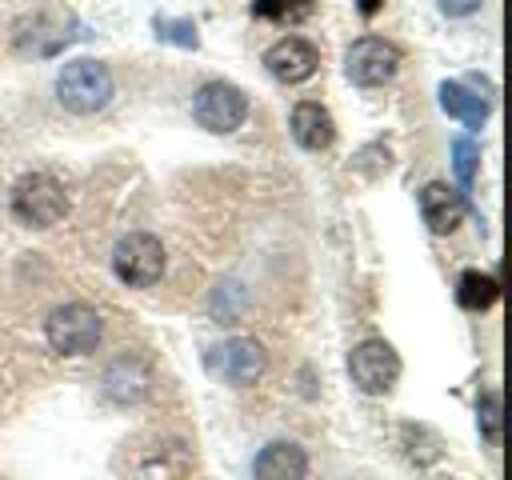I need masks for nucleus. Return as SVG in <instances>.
<instances>
[{"label":"nucleus","mask_w":512,"mask_h":480,"mask_svg":"<svg viewBox=\"0 0 512 480\" xmlns=\"http://www.w3.org/2000/svg\"><path fill=\"white\" fill-rule=\"evenodd\" d=\"M312 8L316 0H252V12L272 24H300L312 16Z\"/></svg>","instance_id":"nucleus-16"},{"label":"nucleus","mask_w":512,"mask_h":480,"mask_svg":"<svg viewBox=\"0 0 512 480\" xmlns=\"http://www.w3.org/2000/svg\"><path fill=\"white\" fill-rule=\"evenodd\" d=\"M112 272L128 288H148L164 276V248L152 232H128L112 248Z\"/></svg>","instance_id":"nucleus-5"},{"label":"nucleus","mask_w":512,"mask_h":480,"mask_svg":"<svg viewBox=\"0 0 512 480\" xmlns=\"http://www.w3.org/2000/svg\"><path fill=\"white\" fill-rule=\"evenodd\" d=\"M344 72L360 88H380L400 72V48L384 36H360L344 52Z\"/></svg>","instance_id":"nucleus-6"},{"label":"nucleus","mask_w":512,"mask_h":480,"mask_svg":"<svg viewBox=\"0 0 512 480\" xmlns=\"http://www.w3.org/2000/svg\"><path fill=\"white\" fill-rule=\"evenodd\" d=\"M464 212H468V200H464L460 188H448L444 180H432V184L420 188V216H424L428 232H436V236L456 232Z\"/></svg>","instance_id":"nucleus-10"},{"label":"nucleus","mask_w":512,"mask_h":480,"mask_svg":"<svg viewBox=\"0 0 512 480\" xmlns=\"http://www.w3.org/2000/svg\"><path fill=\"white\" fill-rule=\"evenodd\" d=\"M264 68L280 80V84H304L316 68H320V52L304 40V36H284L264 52Z\"/></svg>","instance_id":"nucleus-9"},{"label":"nucleus","mask_w":512,"mask_h":480,"mask_svg":"<svg viewBox=\"0 0 512 480\" xmlns=\"http://www.w3.org/2000/svg\"><path fill=\"white\" fill-rule=\"evenodd\" d=\"M192 116H196L200 128H208L216 136L236 132L248 120V96L228 80H208L192 96Z\"/></svg>","instance_id":"nucleus-4"},{"label":"nucleus","mask_w":512,"mask_h":480,"mask_svg":"<svg viewBox=\"0 0 512 480\" xmlns=\"http://www.w3.org/2000/svg\"><path fill=\"white\" fill-rule=\"evenodd\" d=\"M152 28H156V40H164V44H176V48H196V44H200V36H196V24H192V20L156 16V20H152Z\"/></svg>","instance_id":"nucleus-19"},{"label":"nucleus","mask_w":512,"mask_h":480,"mask_svg":"<svg viewBox=\"0 0 512 480\" xmlns=\"http://www.w3.org/2000/svg\"><path fill=\"white\" fill-rule=\"evenodd\" d=\"M440 108H444L448 116H456V120H460L464 128H472V132H480L484 120H488L484 96H476L468 84H456V80H444V84H440Z\"/></svg>","instance_id":"nucleus-14"},{"label":"nucleus","mask_w":512,"mask_h":480,"mask_svg":"<svg viewBox=\"0 0 512 480\" xmlns=\"http://www.w3.org/2000/svg\"><path fill=\"white\" fill-rule=\"evenodd\" d=\"M476 424L484 432L488 444H500L504 436V404H500V392L496 388H484L480 400H476Z\"/></svg>","instance_id":"nucleus-17"},{"label":"nucleus","mask_w":512,"mask_h":480,"mask_svg":"<svg viewBox=\"0 0 512 480\" xmlns=\"http://www.w3.org/2000/svg\"><path fill=\"white\" fill-rule=\"evenodd\" d=\"M308 472V452L292 440H272L260 448L256 464H252V476L256 480H304Z\"/></svg>","instance_id":"nucleus-13"},{"label":"nucleus","mask_w":512,"mask_h":480,"mask_svg":"<svg viewBox=\"0 0 512 480\" xmlns=\"http://www.w3.org/2000/svg\"><path fill=\"white\" fill-rule=\"evenodd\" d=\"M68 212V196H64V184L48 172H28L16 180L12 188V216L28 228H52L60 224Z\"/></svg>","instance_id":"nucleus-2"},{"label":"nucleus","mask_w":512,"mask_h":480,"mask_svg":"<svg viewBox=\"0 0 512 480\" xmlns=\"http://www.w3.org/2000/svg\"><path fill=\"white\" fill-rule=\"evenodd\" d=\"M480 4H484V0H436V8H440L444 16H472Z\"/></svg>","instance_id":"nucleus-20"},{"label":"nucleus","mask_w":512,"mask_h":480,"mask_svg":"<svg viewBox=\"0 0 512 480\" xmlns=\"http://www.w3.org/2000/svg\"><path fill=\"white\" fill-rule=\"evenodd\" d=\"M56 100L68 112H76V116L100 112L112 100V72H108V64L88 60V56L68 60L60 68V76H56Z\"/></svg>","instance_id":"nucleus-1"},{"label":"nucleus","mask_w":512,"mask_h":480,"mask_svg":"<svg viewBox=\"0 0 512 480\" xmlns=\"http://www.w3.org/2000/svg\"><path fill=\"white\" fill-rule=\"evenodd\" d=\"M476 168H480V148H476V140H472V136H456V140H452V172H456L460 192L472 188Z\"/></svg>","instance_id":"nucleus-18"},{"label":"nucleus","mask_w":512,"mask_h":480,"mask_svg":"<svg viewBox=\"0 0 512 480\" xmlns=\"http://www.w3.org/2000/svg\"><path fill=\"white\" fill-rule=\"evenodd\" d=\"M208 372L224 384H236V388L256 384L264 372V348L248 336H228L208 352Z\"/></svg>","instance_id":"nucleus-8"},{"label":"nucleus","mask_w":512,"mask_h":480,"mask_svg":"<svg viewBox=\"0 0 512 480\" xmlns=\"http://www.w3.org/2000/svg\"><path fill=\"white\" fill-rule=\"evenodd\" d=\"M148 384H152V372L148 364L136 356V352H120L108 368H104V396L116 400V404H136L148 396Z\"/></svg>","instance_id":"nucleus-11"},{"label":"nucleus","mask_w":512,"mask_h":480,"mask_svg":"<svg viewBox=\"0 0 512 480\" xmlns=\"http://www.w3.org/2000/svg\"><path fill=\"white\" fill-rule=\"evenodd\" d=\"M348 372H352V384L368 396H384L396 380H400V356L388 340H360L348 356Z\"/></svg>","instance_id":"nucleus-7"},{"label":"nucleus","mask_w":512,"mask_h":480,"mask_svg":"<svg viewBox=\"0 0 512 480\" xmlns=\"http://www.w3.org/2000/svg\"><path fill=\"white\" fill-rule=\"evenodd\" d=\"M44 336L64 356H88L104 336V320H100V312L92 304L72 300V304L52 308V316L44 320Z\"/></svg>","instance_id":"nucleus-3"},{"label":"nucleus","mask_w":512,"mask_h":480,"mask_svg":"<svg viewBox=\"0 0 512 480\" xmlns=\"http://www.w3.org/2000/svg\"><path fill=\"white\" fill-rule=\"evenodd\" d=\"M376 4H380V0H360V12H364V16H372V12H376Z\"/></svg>","instance_id":"nucleus-21"},{"label":"nucleus","mask_w":512,"mask_h":480,"mask_svg":"<svg viewBox=\"0 0 512 480\" xmlns=\"http://www.w3.org/2000/svg\"><path fill=\"white\" fill-rule=\"evenodd\" d=\"M496 296H500L496 276H488V272H480V268H468V272L456 280V304L468 308V312H484V308H492Z\"/></svg>","instance_id":"nucleus-15"},{"label":"nucleus","mask_w":512,"mask_h":480,"mask_svg":"<svg viewBox=\"0 0 512 480\" xmlns=\"http://www.w3.org/2000/svg\"><path fill=\"white\" fill-rule=\"evenodd\" d=\"M288 128H292L296 144L308 148V152H324V148H332V140H336L332 112H328L324 104H316V100H300V104L292 108Z\"/></svg>","instance_id":"nucleus-12"}]
</instances>
